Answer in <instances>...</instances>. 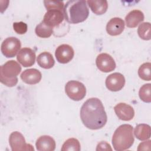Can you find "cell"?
Here are the masks:
<instances>
[{"label":"cell","instance_id":"obj_1","mask_svg":"<svg viewBox=\"0 0 151 151\" xmlns=\"http://www.w3.org/2000/svg\"><path fill=\"white\" fill-rule=\"evenodd\" d=\"M80 117L83 124L91 130L102 128L107 120L102 102L96 97L88 99L83 103L80 110Z\"/></svg>","mask_w":151,"mask_h":151},{"label":"cell","instance_id":"obj_2","mask_svg":"<svg viewBox=\"0 0 151 151\" xmlns=\"http://www.w3.org/2000/svg\"><path fill=\"white\" fill-rule=\"evenodd\" d=\"M63 12L65 20L70 24H78L84 21L89 15L87 1L71 0L64 5Z\"/></svg>","mask_w":151,"mask_h":151},{"label":"cell","instance_id":"obj_3","mask_svg":"<svg viewBox=\"0 0 151 151\" xmlns=\"http://www.w3.org/2000/svg\"><path fill=\"white\" fill-rule=\"evenodd\" d=\"M133 127L128 124H122L116 129L112 137V145L115 150H125L133 145Z\"/></svg>","mask_w":151,"mask_h":151},{"label":"cell","instance_id":"obj_4","mask_svg":"<svg viewBox=\"0 0 151 151\" xmlns=\"http://www.w3.org/2000/svg\"><path fill=\"white\" fill-rule=\"evenodd\" d=\"M21 65L15 60H9L0 68V81L4 85L11 87L18 83L17 76L21 71Z\"/></svg>","mask_w":151,"mask_h":151},{"label":"cell","instance_id":"obj_5","mask_svg":"<svg viewBox=\"0 0 151 151\" xmlns=\"http://www.w3.org/2000/svg\"><path fill=\"white\" fill-rule=\"evenodd\" d=\"M65 91L71 100L80 101L86 96V88L82 83L78 81L71 80L66 83Z\"/></svg>","mask_w":151,"mask_h":151},{"label":"cell","instance_id":"obj_6","mask_svg":"<svg viewBox=\"0 0 151 151\" xmlns=\"http://www.w3.org/2000/svg\"><path fill=\"white\" fill-rule=\"evenodd\" d=\"M21 44L19 39L11 37L3 41L1 47L2 54L6 58H12L16 55L21 48Z\"/></svg>","mask_w":151,"mask_h":151},{"label":"cell","instance_id":"obj_7","mask_svg":"<svg viewBox=\"0 0 151 151\" xmlns=\"http://www.w3.org/2000/svg\"><path fill=\"white\" fill-rule=\"evenodd\" d=\"M9 143L12 151L34 150L31 144L25 142L24 136L19 132L15 131L11 133L9 137Z\"/></svg>","mask_w":151,"mask_h":151},{"label":"cell","instance_id":"obj_8","mask_svg":"<svg viewBox=\"0 0 151 151\" xmlns=\"http://www.w3.org/2000/svg\"><path fill=\"white\" fill-rule=\"evenodd\" d=\"M96 64L98 69L104 73L111 72L116 67L114 60L110 55L107 53L99 54L96 60Z\"/></svg>","mask_w":151,"mask_h":151},{"label":"cell","instance_id":"obj_9","mask_svg":"<svg viewBox=\"0 0 151 151\" xmlns=\"http://www.w3.org/2000/svg\"><path fill=\"white\" fill-rule=\"evenodd\" d=\"M106 86L111 91H118L123 88L125 84V78L120 73H114L109 75L105 81Z\"/></svg>","mask_w":151,"mask_h":151},{"label":"cell","instance_id":"obj_10","mask_svg":"<svg viewBox=\"0 0 151 151\" xmlns=\"http://www.w3.org/2000/svg\"><path fill=\"white\" fill-rule=\"evenodd\" d=\"M74 51L71 46L68 44H61L55 50V56L57 61L61 64L69 63L74 57Z\"/></svg>","mask_w":151,"mask_h":151},{"label":"cell","instance_id":"obj_11","mask_svg":"<svg viewBox=\"0 0 151 151\" xmlns=\"http://www.w3.org/2000/svg\"><path fill=\"white\" fill-rule=\"evenodd\" d=\"M64 20L63 11L51 9L47 11L44 16L42 21L47 25L53 28L59 25Z\"/></svg>","mask_w":151,"mask_h":151},{"label":"cell","instance_id":"obj_12","mask_svg":"<svg viewBox=\"0 0 151 151\" xmlns=\"http://www.w3.org/2000/svg\"><path fill=\"white\" fill-rule=\"evenodd\" d=\"M35 53L29 48H23L18 53L17 59L24 67H28L34 64L35 61Z\"/></svg>","mask_w":151,"mask_h":151},{"label":"cell","instance_id":"obj_13","mask_svg":"<svg viewBox=\"0 0 151 151\" xmlns=\"http://www.w3.org/2000/svg\"><path fill=\"white\" fill-rule=\"evenodd\" d=\"M114 110L118 118L123 121H130L134 116L133 108L124 103H120L114 107Z\"/></svg>","mask_w":151,"mask_h":151},{"label":"cell","instance_id":"obj_14","mask_svg":"<svg viewBox=\"0 0 151 151\" xmlns=\"http://www.w3.org/2000/svg\"><path fill=\"white\" fill-rule=\"evenodd\" d=\"M124 29V21L119 17L111 18L106 25L107 32L111 36L120 35Z\"/></svg>","mask_w":151,"mask_h":151},{"label":"cell","instance_id":"obj_15","mask_svg":"<svg viewBox=\"0 0 151 151\" xmlns=\"http://www.w3.org/2000/svg\"><path fill=\"white\" fill-rule=\"evenodd\" d=\"M42 78L41 72L35 68H29L24 70L21 74L22 80L28 84L38 83Z\"/></svg>","mask_w":151,"mask_h":151},{"label":"cell","instance_id":"obj_16","mask_svg":"<svg viewBox=\"0 0 151 151\" xmlns=\"http://www.w3.org/2000/svg\"><path fill=\"white\" fill-rule=\"evenodd\" d=\"M37 150L39 151H53L55 149V142L54 139L48 135L40 136L36 141Z\"/></svg>","mask_w":151,"mask_h":151},{"label":"cell","instance_id":"obj_17","mask_svg":"<svg viewBox=\"0 0 151 151\" xmlns=\"http://www.w3.org/2000/svg\"><path fill=\"white\" fill-rule=\"evenodd\" d=\"M144 20L143 13L138 9H134L129 12L125 17L126 26L129 28L136 27Z\"/></svg>","mask_w":151,"mask_h":151},{"label":"cell","instance_id":"obj_18","mask_svg":"<svg viewBox=\"0 0 151 151\" xmlns=\"http://www.w3.org/2000/svg\"><path fill=\"white\" fill-rule=\"evenodd\" d=\"M87 3L92 12L96 15L104 14L108 8V3L106 0H89Z\"/></svg>","mask_w":151,"mask_h":151},{"label":"cell","instance_id":"obj_19","mask_svg":"<svg viewBox=\"0 0 151 151\" xmlns=\"http://www.w3.org/2000/svg\"><path fill=\"white\" fill-rule=\"evenodd\" d=\"M37 61L40 67L45 69L52 68L55 64V60L52 54L46 51L41 52L38 55Z\"/></svg>","mask_w":151,"mask_h":151},{"label":"cell","instance_id":"obj_20","mask_svg":"<svg viewBox=\"0 0 151 151\" xmlns=\"http://www.w3.org/2000/svg\"><path fill=\"white\" fill-rule=\"evenodd\" d=\"M134 134L139 140H146L150 137V126L147 124H139L136 126Z\"/></svg>","mask_w":151,"mask_h":151},{"label":"cell","instance_id":"obj_21","mask_svg":"<svg viewBox=\"0 0 151 151\" xmlns=\"http://www.w3.org/2000/svg\"><path fill=\"white\" fill-rule=\"evenodd\" d=\"M35 32L36 35L40 37L43 38H47L50 37L52 32H53V29L52 27L46 25L42 21L38 24L35 29Z\"/></svg>","mask_w":151,"mask_h":151},{"label":"cell","instance_id":"obj_22","mask_svg":"<svg viewBox=\"0 0 151 151\" xmlns=\"http://www.w3.org/2000/svg\"><path fill=\"white\" fill-rule=\"evenodd\" d=\"M62 151H79L80 150V143L75 138H70L63 143L61 149Z\"/></svg>","mask_w":151,"mask_h":151},{"label":"cell","instance_id":"obj_23","mask_svg":"<svg viewBox=\"0 0 151 151\" xmlns=\"http://www.w3.org/2000/svg\"><path fill=\"white\" fill-rule=\"evenodd\" d=\"M137 33L140 38L144 40H150V23L149 22H143L137 28Z\"/></svg>","mask_w":151,"mask_h":151},{"label":"cell","instance_id":"obj_24","mask_svg":"<svg viewBox=\"0 0 151 151\" xmlns=\"http://www.w3.org/2000/svg\"><path fill=\"white\" fill-rule=\"evenodd\" d=\"M151 63H145L142 64L138 70V75L139 77L145 81H150Z\"/></svg>","mask_w":151,"mask_h":151},{"label":"cell","instance_id":"obj_25","mask_svg":"<svg viewBox=\"0 0 151 151\" xmlns=\"http://www.w3.org/2000/svg\"><path fill=\"white\" fill-rule=\"evenodd\" d=\"M140 99L145 103L151 102V84H145L143 85L139 91Z\"/></svg>","mask_w":151,"mask_h":151},{"label":"cell","instance_id":"obj_26","mask_svg":"<svg viewBox=\"0 0 151 151\" xmlns=\"http://www.w3.org/2000/svg\"><path fill=\"white\" fill-rule=\"evenodd\" d=\"M44 4L47 10L58 9L63 11L64 2L63 1H44Z\"/></svg>","mask_w":151,"mask_h":151},{"label":"cell","instance_id":"obj_27","mask_svg":"<svg viewBox=\"0 0 151 151\" xmlns=\"http://www.w3.org/2000/svg\"><path fill=\"white\" fill-rule=\"evenodd\" d=\"M13 28L14 30L18 34H24L27 32L28 27L27 24L24 22H14L13 23Z\"/></svg>","mask_w":151,"mask_h":151},{"label":"cell","instance_id":"obj_28","mask_svg":"<svg viewBox=\"0 0 151 151\" xmlns=\"http://www.w3.org/2000/svg\"><path fill=\"white\" fill-rule=\"evenodd\" d=\"M111 150L112 149L110 147V145L106 142H101L99 143L96 148V150Z\"/></svg>","mask_w":151,"mask_h":151},{"label":"cell","instance_id":"obj_29","mask_svg":"<svg viewBox=\"0 0 151 151\" xmlns=\"http://www.w3.org/2000/svg\"><path fill=\"white\" fill-rule=\"evenodd\" d=\"M150 140H149L147 141L140 143L139 144V145L138 146V148L137 150H150Z\"/></svg>","mask_w":151,"mask_h":151}]
</instances>
